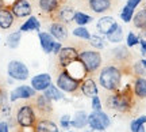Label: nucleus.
I'll return each instance as SVG.
<instances>
[{"label":"nucleus","instance_id":"4be33fe9","mask_svg":"<svg viewBox=\"0 0 146 132\" xmlns=\"http://www.w3.org/2000/svg\"><path fill=\"white\" fill-rule=\"evenodd\" d=\"M22 33H30V32H41V21L35 15H30L26 18V21L23 22L19 27Z\"/></svg>","mask_w":146,"mask_h":132},{"label":"nucleus","instance_id":"f704fd0d","mask_svg":"<svg viewBox=\"0 0 146 132\" xmlns=\"http://www.w3.org/2000/svg\"><path fill=\"white\" fill-rule=\"evenodd\" d=\"M145 124H146V116L145 114H143V116L137 117V119H134V120L130 123V131L131 132H138L139 131V128H141L142 125H145Z\"/></svg>","mask_w":146,"mask_h":132},{"label":"nucleus","instance_id":"b1692460","mask_svg":"<svg viewBox=\"0 0 146 132\" xmlns=\"http://www.w3.org/2000/svg\"><path fill=\"white\" fill-rule=\"evenodd\" d=\"M34 128H35V132H60V128L57 124L46 117L38 119Z\"/></svg>","mask_w":146,"mask_h":132},{"label":"nucleus","instance_id":"603ef678","mask_svg":"<svg viewBox=\"0 0 146 132\" xmlns=\"http://www.w3.org/2000/svg\"><path fill=\"white\" fill-rule=\"evenodd\" d=\"M61 1H62V0H61Z\"/></svg>","mask_w":146,"mask_h":132},{"label":"nucleus","instance_id":"c9c22d12","mask_svg":"<svg viewBox=\"0 0 146 132\" xmlns=\"http://www.w3.org/2000/svg\"><path fill=\"white\" fill-rule=\"evenodd\" d=\"M126 45L129 48H134L137 45H139V36L135 34L134 32H129L126 36Z\"/></svg>","mask_w":146,"mask_h":132},{"label":"nucleus","instance_id":"4468645a","mask_svg":"<svg viewBox=\"0 0 146 132\" xmlns=\"http://www.w3.org/2000/svg\"><path fill=\"white\" fill-rule=\"evenodd\" d=\"M47 32L52 34L53 37L56 38L57 41L62 42L65 41L69 36V30L68 26L62 23V22H58V21H53L52 23H49V27H47Z\"/></svg>","mask_w":146,"mask_h":132},{"label":"nucleus","instance_id":"c85d7f7f","mask_svg":"<svg viewBox=\"0 0 146 132\" xmlns=\"http://www.w3.org/2000/svg\"><path fill=\"white\" fill-rule=\"evenodd\" d=\"M89 45L92 49H96V51H103L106 46H107V38L104 36H102L99 33H96V34H92L91 38H89Z\"/></svg>","mask_w":146,"mask_h":132},{"label":"nucleus","instance_id":"dca6fc26","mask_svg":"<svg viewBox=\"0 0 146 132\" xmlns=\"http://www.w3.org/2000/svg\"><path fill=\"white\" fill-rule=\"evenodd\" d=\"M38 41H39V45H41V49L46 55H50L53 52V48L57 42V40L49 32H38Z\"/></svg>","mask_w":146,"mask_h":132},{"label":"nucleus","instance_id":"9d476101","mask_svg":"<svg viewBox=\"0 0 146 132\" xmlns=\"http://www.w3.org/2000/svg\"><path fill=\"white\" fill-rule=\"evenodd\" d=\"M38 94L31 86L21 85L10 91V102H16L18 100H33Z\"/></svg>","mask_w":146,"mask_h":132},{"label":"nucleus","instance_id":"7c9ffc66","mask_svg":"<svg viewBox=\"0 0 146 132\" xmlns=\"http://www.w3.org/2000/svg\"><path fill=\"white\" fill-rule=\"evenodd\" d=\"M43 94L46 95L50 101H53V102H54V101H61V100H64V98H65L62 90H60L57 87V85H53V83L49 86L45 91H43Z\"/></svg>","mask_w":146,"mask_h":132},{"label":"nucleus","instance_id":"20e7f679","mask_svg":"<svg viewBox=\"0 0 146 132\" xmlns=\"http://www.w3.org/2000/svg\"><path fill=\"white\" fill-rule=\"evenodd\" d=\"M56 85H57L58 89L62 90L64 93H66V94H76L77 91H80L81 80L73 78L65 68H61L57 75Z\"/></svg>","mask_w":146,"mask_h":132},{"label":"nucleus","instance_id":"a19ab883","mask_svg":"<svg viewBox=\"0 0 146 132\" xmlns=\"http://www.w3.org/2000/svg\"><path fill=\"white\" fill-rule=\"evenodd\" d=\"M0 132H10V124L7 121H0Z\"/></svg>","mask_w":146,"mask_h":132},{"label":"nucleus","instance_id":"a878e982","mask_svg":"<svg viewBox=\"0 0 146 132\" xmlns=\"http://www.w3.org/2000/svg\"><path fill=\"white\" fill-rule=\"evenodd\" d=\"M112 57L118 61V63H126L130 59V52H129V46L127 45H120L118 44L111 51Z\"/></svg>","mask_w":146,"mask_h":132},{"label":"nucleus","instance_id":"f03ea898","mask_svg":"<svg viewBox=\"0 0 146 132\" xmlns=\"http://www.w3.org/2000/svg\"><path fill=\"white\" fill-rule=\"evenodd\" d=\"M123 76H125L123 67L108 64V65L102 67L99 75H98V80H99V85L104 90L114 93L123 86Z\"/></svg>","mask_w":146,"mask_h":132},{"label":"nucleus","instance_id":"3c124183","mask_svg":"<svg viewBox=\"0 0 146 132\" xmlns=\"http://www.w3.org/2000/svg\"><path fill=\"white\" fill-rule=\"evenodd\" d=\"M0 41H1V37H0Z\"/></svg>","mask_w":146,"mask_h":132},{"label":"nucleus","instance_id":"f257e3e1","mask_svg":"<svg viewBox=\"0 0 146 132\" xmlns=\"http://www.w3.org/2000/svg\"><path fill=\"white\" fill-rule=\"evenodd\" d=\"M135 94L133 91V86L125 85L122 86L118 91L111 93V95L107 97L106 105L108 109L119 113H129L135 102Z\"/></svg>","mask_w":146,"mask_h":132},{"label":"nucleus","instance_id":"5701e85b","mask_svg":"<svg viewBox=\"0 0 146 132\" xmlns=\"http://www.w3.org/2000/svg\"><path fill=\"white\" fill-rule=\"evenodd\" d=\"M112 0H88V7L95 14H104L111 8Z\"/></svg>","mask_w":146,"mask_h":132},{"label":"nucleus","instance_id":"a18cd8bd","mask_svg":"<svg viewBox=\"0 0 146 132\" xmlns=\"http://www.w3.org/2000/svg\"><path fill=\"white\" fill-rule=\"evenodd\" d=\"M15 0H4V4H5V7H11V4L14 3Z\"/></svg>","mask_w":146,"mask_h":132},{"label":"nucleus","instance_id":"ddd939ff","mask_svg":"<svg viewBox=\"0 0 146 132\" xmlns=\"http://www.w3.org/2000/svg\"><path fill=\"white\" fill-rule=\"evenodd\" d=\"M10 8L15 18H29L33 12V7L29 0H15Z\"/></svg>","mask_w":146,"mask_h":132},{"label":"nucleus","instance_id":"412c9836","mask_svg":"<svg viewBox=\"0 0 146 132\" xmlns=\"http://www.w3.org/2000/svg\"><path fill=\"white\" fill-rule=\"evenodd\" d=\"M88 127V114L84 110H77L70 120V128L73 129H84Z\"/></svg>","mask_w":146,"mask_h":132},{"label":"nucleus","instance_id":"f3484780","mask_svg":"<svg viewBox=\"0 0 146 132\" xmlns=\"http://www.w3.org/2000/svg\"><path fill=\"white\" fill-rule=\"evenodd\" d=\"M80 93L84 95V97H88V98H92L95 95L99 94V87H98V83L95 82L92 78H85V79L81 80V85H80Z\"/></svg>","mask_w":146,"mask_h":132},{"label":"nucleus","instance_id":"423d86ee","mask_svg":"<svg viewBox=\"0 0 146 132\" xmlns=\"http://www.w3.org/2000/svg\"><path fill=\"white\" fill-rule=\"evenodd\" d=\"M7 76L15 82H25L30 78V68L21 60H11L7 64Z\"/></svg>","mask_w":146,"mask_h":132},{"label":"nucleus","instance_id":"79ce46f5","mask_svg":"<svg viewBox=\"0 0 146 132\" xmlns=\"http://www.w3.org/2000/svg\"><path fill=\"white\" fill-rule=\"evenodd\" d=\"M61 49H62V42L57 41V42H56V45H54V48H53V52H52V53L57 56L58 53H60V51H61Z\"/></svg>","mask_w":146,"mask_h":132},{"label":"nucleus","instance_id":"39448f33","mask_svg":"<svg viewBox=\"0 0 146 132\" xmlns=\"http://www.w3.org/2000/svg\"><path fill=\"white\" fill-rule=\"evenodd\" d=\"M16 124L21 128L25 127H35L36 121H38V114L33 104H25L22 105L18 110H16L15 117Z\"/></svg>","mask_w":146,"mask_h":132},{"label":"nucleus","instance_id":"9b49d317","mask_svg":"<svg viewBox=\"0 0 146 132\" xmlns=\"http://www.w3.org/2000/svg\"><path fill=\"white\" fill-rule=\"evenodd\" d=\"M74 12L76 10L73 8L72 5L69 4H62L60 5V8H58L54 14H53L50 18H52V21H58V22H62L65 25H69L70 22H73V18H74Z\"/></svg>","mask_w":146,"mask_h":132},{"label":"nucleus","instance_id":"e433bc0d","mask_svg":"<svg viewBox=\"0 0 146 132\" xmlns=\"http://www.w3.org/2000/svg\"><path fill=\"white\" fill-rule=\"evenodd\" d=\"M131 72H133L134 76H145L146 75V69H145V67H143V64H142L141 60H139V61H135V63L131 65Z\"/></svg>","mask_w":146,"mask_h":132},{"label":"nucleus","instance_id":"37998d69","mask_svg":"<svg viewBox=\"0 0 146 132\" xmlns=\"http://www.w3.org/2000/svg\"><path fill=\"white\" fill-rule=\"evenodd\" d=\"M139 49H141V55L145 56L146 55V41L145 40H139Z\"/></svg>","mask_w":146,"mask_h":132},{"label":"nucleus","instance_id":"1a4fd4ad","mask_svg":"<svg viewBox=\"0 0 146 132\" xmlns=\"http://www.w3.org/2000/svg\"><path fill=\"white\" fill-rule=\"evenodd\" d=\"M78 52L80 51L76 46H62V49L57 55L60 68H66L70 63H73L74 60H77Z\"/></svg>","mask_w":146,"mask_h":132},{"label":"nucleus","instance_id":"f8f14e48","mask_svg":"<svg viewBox=\"0 0 146 132\" xmlns=\"http://www.w3.org/2000/svg\"><path fill=\"white\" fill-rule=\"evenodd\" d=\"M52 83H53V79H52V75L49 72L36 74L30 79V86L35 90L36 93H43Z\"/></svg>","mask_w":146,"mask_h":132},{"label":"nucleus","instance_id":"6ab92c4d","mask_svg":"<svg viewBox=\"0 0 146 132\" xmlns=\"http://www.w3.org/2000/svg\"><path fill=\"white\" fill-rule=\"evenodd\" d=\"M66 71H68L69 74L72 75L73 78H76V79L78 80H83L87 78V75H88V72H87V69H85V67H84V64L80 61V60H74L73 63H70L66 67Z\"/></svg>","mask_w":146,"mask_h":132},{"label":"nucleus","instance_id":"72a5a7b5","mask_svg":"<svg viewBox=\"0 0 146 132\" xmlns=\"http://www.w3.org/2000/svg\"><path fill=\"white\" fill-rule=\"evenodd\" d=\"M134 14H135V10H133V8H130V7H127V5H123V8L120 10V19L125 22V23H130L131 21H133V16H134Z\"/></svg>","mask_w":146,"mask_h":132},{"label":"nucleus","instance_id":"58836bf2","mask_svg":"<svg viewBox=\"0 0 146 132\" xmlns=\"http://www.w3.org/2000/svg\"><path fill=\"white\" fill-rule=\"evenodd\" d=\"M91 108H92V110H102L103 109V105H102L99 95H95V97L91 98Z\"/></svg>","mask_w":146,"mask_h":132},{"label":"nucleus","instance_id":"ea45409f","mask_svg":"<svg viewBox=\"0 0 146 132\" xmlns=\"http://www.w3.org/2000/svg\"><path fill=\"white\" fill-rule=\"evenodd\" d=\"M141 3H143V0H127V1H126V5L130 7V8H133V10H135Z\"/></svg>","mask_w":146,"mask_h":132},{"label":"nucleus","instance_id":"de8ad7c7","mask_svg":"<svg viewBox=\"0 0 146 132\" xmlns=\"http://www.w3.org/2000/svg\"><path fill=\"white\" fill-rule=\"evenodd\" d=\"M138 132H146V129H145V125H142L141 128H139V131Z\"/></svg>","mask_w":146,"mask_h":132},{"label":"nucleus","instance_id":"09e8293b","mask_svg":"<svg viewBox=\"0 0 146 132\" xmlns=\"http://www.w3.org/2000/svg\"><path fill=\"white\" fill-rule=\"evenodd\" d=\"M141 61H142V64H143V67H145V69H146V59H142Z\"/></svg>","mask_w":146,"mask_h":132},{"label":"nucleus","instance_id":"c756f323","mask_svg":"<svg viewBox=\"0 0 146 132\" xmlns=\"http://www.w3.org/2000/svg\"><path fill=\"white\" fill-rule=\"evenodd\" d=\"M133 25L138 30H146V8L142 7L141 10H138L133 16Z\"/></svg>","mask_w":146,"mask_h":132},{"label":"nucleus","instance_id":"c03bdc74","mask_svg":"<svg viewBox=\"0 0 146 132\" xmlns=\"http://www.w3.org/2000/svg\"><path fill=\"white\" fill-rule=\"evenodd\" d=\"M84 132H106V129H95V128H91V127H89L88 129H85Z\"/></svg>","mask_w":146,"mask_h":132},{"label":"nucleus","instance_id":"bb28decb","mask_svg":"<svg viewBox=\"0 0 146 132\" xmlns=\"http://www.w3.org/2000/svg\"><path fill=\"white\" fill-rule=\"evenodd\" d=\"M107 38V41L110 44H114V45H118L123 41V38H125V33H123V27L120 26L119 23H116L115 27L111 30V32L106 36Z\"/></svg>","mask_w":146,"mask_h":132},{"label":"nucleus","instance_id":"7ed1b4c3","mask_svg":"<svg viewBox=\"0 0 146 132\" xmlns=\"http://www.w3.org/2000/svg\"><path fill=\"white\" fill-rule=\"evenodd\" d=\"M78 60L84 64V67L89 74H95L103 64V57L100 51L96 49H81L78 52Z\"/></svg>","mask_w":146,"mask_h":132},{"label":"nucleus","instance_id":"cd10ccee","mask_svg":"<svg viewBox=\"0 0 146 132\" xmlns=\"http://www.w3.org/2000/svg\"><path fill=\"white\" fill-rule=\"evenodd\" d=\"M22 34L23 33L21 30H16V32H11L7 38H5V46L10 48V49H18L21 45L22 41Z\"/></svg>","mask_w":146,"mask_h":132},{"label":"nucleus","instance_id":"2eb2a0df","mask_svg":"<svg viewBox=\"0 0 146 132\" xmlns=\"http://www.w3.org/2000/svg\"><path fill=\"white\" fill-rule=\"evenodd\" d=\"M116 23H118V22L115 21L114 16L104 15V16H102V18L98 19V22H96V30H98L99 34H102V36L106 37V36L115 27Z\"/></svg>","mask_w":146,"mask_h":132},{"label":"nucleus","instance_id":"393cba45","mask_svg":"<svg viewBox=\"0 0 146 132\" xmlns=\"http://www.w3.org/2000/svg\"><path fill=\"white\" fill-rule=\"evenodd\" d=\"M133 91L138 100L146 98V78L145 76H134L133 82Z\"/></svg>","mask_w":146,"mask_h":132},{"label":"nucleus","instance_id":"aec40b11","mask_svg":"<svg viewBox=\"0 0 146 132\" xmlns=\"http://www.w3.org/2000/svg\"><path fill=\"white\" fill-rule=\"evenodd\" d=\"M15 23V15L12 14L10 7H3L0 10V29L8 30Z\"/></svg>","mask_w":146,"mask_h":132},{"label":"nucleus","instance_id":"49530a36","mask_svg":"<svg viewBox=\"0 0 146 132\" xmlns=\"http://www.w3.org/2000/svg\"><path fill=\"white\" fill-rule=\"evenodd\" d=\"M3 7H5V4H4V0H0V10H1Z\"/></svg>","mask_w":146,"mask_h":132},{"label":"nucleus","instance_id":"4c0bfd02","mask_svg":"<svg viewBox=\"0 0 146 132\" xmlns=\"http://www.w3.org/2000/svg\"><path fill=\"white\" fill-rule=\"evenodd\" d=\"M70 120H72L70 114H62L60 117V127L62 129H69L70 128Z\"/></svg>","mask_w":146,"mask_h":132},{"label":"nucleus","instance_id":"2f4dec72","mask_svg":"<svg viewBox=\"0 0 146 132\" xmlns=\"http://www.w3.org/2000/svg\"><path fill=\"white\" fill-rule=\"evenodd\" d=\"M94 18L88 14H85L83 11H76L74 12V18H73V22L77 25V26H87L89 23H92Z\"/></svg>","mask_w":146,"mask_h":132},{"label":"nucleus","instance_id":"473e14b6","mask_svg":"<svg viewBox=\"0 0 146 132\" xmlns=\"http://www.w3.org/2000/svg\"><path fill=\"white\" fill-rule=\"evenodd\" d=\"M72 34L76 38L83 40V41H89V38H91V36H92L91 32L87 29V26H76L72 30Z\"/></svg>","mask_w":146,"mask_h":132},{"label":"nucleus","instance_id":"6e6552de","mask_svg":"<svg viewBox=\"0 0 146 132\" xmlns=\"http://www.w3.org/2000/svg\"><path fill=\"white\" fill-rule=\"evenodd\" d=\"M33 105L35 108L36 114H41L42 117L49 116L53 112V101H50L46 95L41 93V94H36L33 98Z\"/></svg>","mask_w":146,"mask_h":132},{"label":"nucleus","instance_id":"8fccbe9b","mask_svg":"<svg viewBox=\"0 0 146 132\" xmlns=\"http://www.w3.org/2000/svg\"><path fill=\"white\" fill-rule=\"evenodd\" d=\"M66 132H74V131H66Z\"/></svg>","mask_w":146,"mask_h":132},{"label":"nucleus","instance_id":"0eeeda50","mask_svg":"<svg viewBox=\"0 0 146 132\" xmlns=\"http://www.w3.org/2000/svg\"><path fill=\"white\" fill-rule=\"evenodd\" d=\"M111 125V119L103 110H92L88 114V127L95 129H107Z\"/></svg>","mask_w":146,"mask_h":132},{"label":"nucleus","instance_id":"a211bd4d","mask_svg":"<svg viewBox=\"0 0 146 132\" xmlns=\"http://www.w3.org/2000/svg\"><path fill=\"white\" fill-rule=\"evenodd\" d=\"M61 0H38V7L41 14L46 16H52L61 5Z\"/></svg>","mask_w":146,"mask_h":132}]
</instances>
